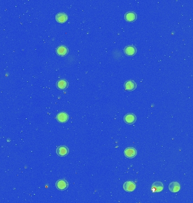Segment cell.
<instances>
[{
    "label": "cell",
    "instance_id": "1",
    "mask_svg": "<svg viewBox=\"0 0 193 203\" xmlns=\"http://www.w3.org/2000/svg\"><path fill=\"white\" fill-rule=\"evenodd\" d=\"M136 188V185L133 181H127L123 185V188L126 192H131L134 191Z\"/></svg>",
    "mask_w": 193,
    "mask_h": 203
},
{
    "label": "cell",
    "instance_id": "2",
    "mask_svg": "<svg viewBox=\"0 0 193 203\" xmlns=\"http://www.w3.org/2000/svg\"><path fill=\"white\" fill-rule=\"evenodd\" d=\"M125 156L129 159L134 158L137 154V151L134 147H128L124 151Z\"/></svg>",
    "mask_w": 193,
    "mask_h": 203
},
{
    "label": "cell",
    "instance_id": "12",
    "mask_svg": "<svg viewBox=\"0 0 193 203\" xmlns=\"http://www.w3.org/2000/svg\"><path fill=\"white\" fill-rule=\"evenodd\" d=\"M68 115L66 112H60L57 116V120L60 123H64L68 121Z\"/></svg>",
    "mask_w": 193,
    "mask_h": 203
},
{
    "label": "cell",
    "instance_id": "3",
    "mask_svg": "<svg viewBox=\"0 0 193 203\" xmlns=\"http://www.w3.org/2000/svg\"><path fill=\"white\" fill-rule=\"evenodd\" d=\"M69 152V150L67 147L65 146H61L57 147L56 150V153L59 156H66Z\"/></svg>",
    "mask_w": 193,
    "mask_h": 203
},
{
    "label": "cell",
    "instance_id": "6",
    "mask_svg": "<svg viewBox=\"0 0 193 203\" xmlns=\"http://www.w3.org/2000/svg\"><path fill=\"white\" fill-rule=\"evenodd\" d=\"M124 86L125 90L127 91H133L135 90L137 87L136 83L133 80H129L126 81L124 83Z\"/></svg>",
    "mask_w": 193,
    "mask_h": 203
},
{
    "label": "cell",
    "instance_id": "4",
    "mask_svg": "<svg viewBox=\"0 0 193 203\" xmlns=\"http://www.w3.org/2000/svg\"><path fill=\"white\" fill-rule=\"evenodd\" d=\"M57 188L60 191H63L68 187V183L66 180H59L55 183Z\"/></svg>",
    "mask_w": 193,
    "mask_h": 203
},
{
    "label": "cell",
    "instance_id": "13",
    "mask_svg": "<svg viewBox=\"0 0 193 203\" xmlns=\"http://www.w3.org/2000/svg\"><path fill=\"white\" fill-rule=\"evenodd\" d=\"M68 86V82L65 79H61L57 81L56 83V87L59 90L66 89Z\"/></svg>",
    "mask_w": 193,
    "mask_h": 203
},
{
    "label": "cell",
    "instance_id": "7",
    "mask_svg": "<svg viewBox=\"0 0 193 203\" xmlns=\"http://www.w3.org/2000/svg\"><path fill=\"white\" fill-rule=\"evenodd\" d=\"M124 53L128 56H134L137 52V49L133 45H129L125 47L124 49Z\"/></svg>",
    "mask_w": 193,
    "mask_h": 203
},
{
    "label": "cell",
    "instance_id": "8",
    "mask_svg": "<svg viewBox=\"0 0 193 203\" xmlns=\"http://www.w3.org/2000/svg\"><path fill=\"white\" fill-rule=\"evenodd\" d=\"M163 184L160 182H155L152 185L151 190L153 192H160L163 190Z\"/></svg>",
    "mask_w": 193,
    "mask_h": 203
},
{
    "label": "cell",
    "instance_id": "9",
    "mask_svg": "<svg viewBox=\"0 0 193 203\" xmlns=\"http://www.w3.org/2000/svg\"><path fill=\"white\" fill-rule=\"evenodd\" d=\"M180 188H181L180 185L177 182H172L170 183L168 186V188L170 191L173 192V193L179 191L180 190Z\"/></svg>",
    "mask_w": 193,
    "mask_h": 203
},
{
    "label": "cell",
    "instance_id": "5",
    "mask_svg": "<svg viewBox=\"0 0 193 203\" xmlns=\"http://www.w3.org/2000/svg\"><path fill=\"white\" fill-rule=\"evenodd\" d=\"M136 116L133 114H128L125 115L124 117V121L126 124L129 125L133 124L136 122Z\"/></svg>",
    "mask_w": 193,
    "mask_h": 203
},
{
    "label": "cell",
    "instance_id": "14",
    "mask_svg": "<svg viewBox=\"0 0 193 203\" xmlns=\"http://www.w3.org/2000/svg\"><path fill=\"white\" fill-rule=\"evenodd\" d=\"M68 52V50L67 47L65 46H59L56 49V52L58 55L60 57H64L66 55Z\"/></svg>",
    "mask_w": 193,
    "mask_h": 203
},
{
    "label": "cell",
    "instance_id": "10",
    "mask_svg": "<svg viewBox=\"0 0 193 203\" xmlns=\"http://www.w3.org/2000/svg\"><path fill=\"white\" fill-rule=\"evenodd\" d=\"M68 19L67 15L64 12H59L55 16V20L60 23H65Z\"/></svg>",
    "mask_w": 193,
    "mask_h": 203
},
{
    "label": "cell",
    "instance_id": "11",
    "mask_svg": "<svg viewBox=\"0 0 193 203\" xmlns=\"http://www.w3.org/2000/svg\"><path fill=\"white\" fill-rule=\"evenodd\" d=\"M137 15L135 12H127L125 15L124 18L127 22H135V20L137 19Z\"/></svg>",
    "mask_w": 193,
    "mask_h": 203
}]
</instances>
